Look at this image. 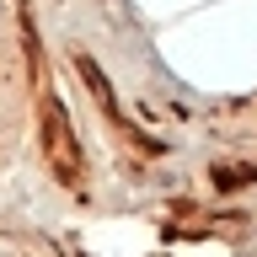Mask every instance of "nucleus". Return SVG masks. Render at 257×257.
Masks as SVG:
<instances>
[{
	"label": "nucleus",
	"mask_w": 257,
	"mask_h": 257,
	"mask_svg": "<svg viewBox=\"0 0 257 257\" xmlns=\"http://www.w3.org/2000/svg\"><path fill=\"white\" fill-rule=\"evenodd\" d=\"M43 161L59 172L64 188H80L86 182V166H80V145H75V128H70V118H64L59 96H43Z\"/></svg>",
	"instance_id": "1"
}]
</instances>
